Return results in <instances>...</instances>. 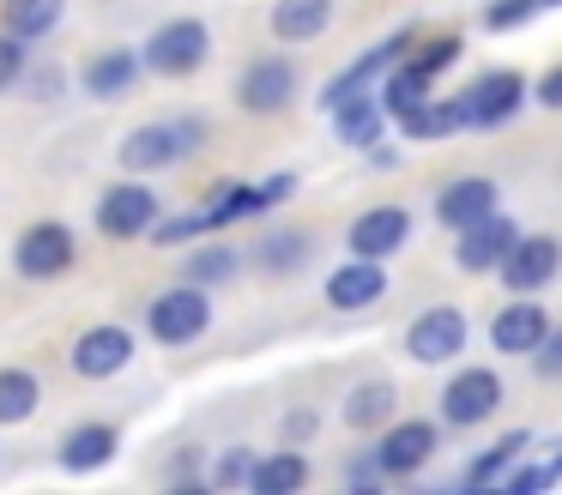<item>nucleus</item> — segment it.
Wrapping results in <instances>:
<instances>
[{"mask_svg":"<svg viewBox=\"0 0 562 495\" xmlns=\"http://www.w3.org/2000/svg\"><path fill=\"white\" fill-rule=\"evenodd\" d=\"M206 121L200 115H170V121H146V127H134L122 139V169L127 176H146V169H170L182 164V157H194L200 145H206Z\"/></svg>","mask_w":562,"mask_h":495,"instance_id":"f257e3e1","label":"nucleus"},{"mask_svg":"<svg viewBox=\"0 0 562 495\" xmlns=\"http://www.w3.org/2000/svg\"><path fill=\"white\" fill-rule=\"evenodd\" d=\"M526 109V79L514 67H496V72H477L472 85L460 91V115L472 133H496L508 127L514 115Z\"/></svg>","mask_w":562,"mask_h":495,"instance_id":"f03ea898","label":"nucleus"},{"mask_svg":"<svg viewBox=\"0 0 562 495\" xmlns=\"http://www.w3.org/2000/svg\"><path fill=\"white\" fill-rule=\"evenodd\" d=\"M139 55H146V72H158V79H188V72L206 67L212 31L200 19H170V24H158V31L146 36Z\"/></svg>","mask_w":562,"mask_h":495,"instance_id":"7ed1b4c3","label":"nucleus"},{"mask_svg":"<svg viewBox=\"0 0 562 495\" xmlns=\"http://www.w3.org/2000/svg\"><path fill=\"white\" fill-rule=\"evenodd\" d=\"M146 326H151V338H158V345H194V338L212 326L206 284H176V290H164V296H151Z\"/></svg>","mask_w":562,"mask_h":495,"instance_id":"20e7f679","label":"nucleus"},{"mask_svg":"<svg viewBox=\"0 0 562 495\" xmlns=\"http://www.w3.org/2000/svg\"><path fill=\"white\" fill-rule=\"evenodd\" d=\"M508 398L496 369H460L448 386H441V423L448 429H477V423L496 417V405Z\"/></svg>","mask_w":562,"mask_h":495,"instance_id":"39448f33","label":"nucleus"},{"mask_svg":"<svg viewBox=\"0 0 562 495\" xmlns=\"http://www.w3.org/2000/svg\"><path fill=\"white\" fill-rule=\"evenodd\" d=\"M465 338H472L465 314L453 308V302H441V308H424L412 326H405V357L424 362V369H441V362H453L465 350Z\"/></svg>","mask_w":562,"mask_h":495,"instance_id":"423d86ee","label":"nucleus"},{"mask_svg":"<svg viewBox=\"0 0 562 495\" xmlns=\"http://www.w3.org/2000/svg\"><path fill=\"white\" fill-rule=\"evenodd\" d=\"M412 48H417V31H412V24H405V31H393L387 43H375V48H369V55H357V60H351V67H345V72H333V79L321 85V109H327V115H333V109H339L345 97L369 91V85H375L381 72L393 67V60H405V55H412Z\"/></svg>","mask_w":562,"mask_h":495,"instance_id":"0eeeda50","label":"nucleus"},{"mask_svg":"<svg viewBox=\"0 0 562 495\" xmlns=\"http://www.w3.org/2000/svg\"><path fill=\"white\" fill-rule=\"evenodd\" d=\"M436 447H441V429H436V423L405 417V423H387V429H381L375 465H381V477H417V471L436 459Z\"/></svg>","mask_w":562,"mask_h":495,"instance_id":"6e6552de","label":"nucleus"},{"mask_svg":"<svg viewBox=\"0 0 562 495\" xmlns=\"http://www.w3.org/2000/svg\"><path fill=\"white\" fill-rule=\"evenodd\" d=\"M151 224H158V193H151L146 181H115V188H103V200H98V229H103L110 241L151 236Z\"/></svg>","mask_w":562,"mask_h":495,"instance_id":"1a4fd4ad","label":"nucleus"},{"mask_svg":"<svg viewBox=\"0 0 562 495\" xmlns=\"http://www.w3.org/2000/svg\"><path fill=\"white\" fill-rule=\"evenodd\" d=\"M514 241H520V224H514L508 212H490L477 217V224L460 229V248H453V266L460 272H502V260L514 254Z\"/></svg>","mask_w":562,"mask_h":495,"instance_id":"9d476101","label":"nucleus"},{"mask_svg":"<svg viewBox=\"0 0 562 495\" xmlns=\"http://www.w3.org/2000/svg\"><path fill=\"white\" fill-rule=\"evenodd\" d=\"M74 254H79L74 229L55 224V217L31 224L25 236L13 241V266H19V278H61L67 266H74Z\"/></svg>","mask_w":562,"mask_h":495,"instance_id":"9b49d317","label":"nucleus"},{"mask_svg":"<svg viewBox=\"0 0 562 495\" xmlns=\"http://www.w3.org/2000/svg\"><path fill=\"white\" fill-rule=\"evenodd\" d=\"M296 97V67L284 55H260L243 67V79H236V103L248 109V115H279V109H291Z\"/></svg>","mask_w":562,"mask_h":495,"instance_id":"f8f14e48","label":"nucleus"},{"mask_svg":"<svg viewBox=\"0 0 562 495\" xmlns=\"http://www.w3.org/2000/svg\"><path fill=\"white\" fill-rule=\"evenodd\" d=\"M67 362H74L79 381H110V374H122L134 362V333L127 326H86L74 338V350H67Z\"/></svg>","mask_w":562,"mask_h":495,"instance_id":"ddd939ff","label":"nucleus"},{"mask_svg":"<svg viewBox=\"0 0 562 495\" xmlns=\"http://www.w3.org/2000/svg\"><path fill=\"white\" fill-rule=\"evenodd\" d=\"M405 241H412V212H405V205H369V212L351 217V229H345V248L363 254V260H393Z\"/></svg>","mask_w":562,"mask_h":495,"instance_id":"4468645a","label":"nucleus"},{"mask_svg":"<svg viewBox=\"0 0 562 495\" xmlns=\"http://www.w3.org/2000/svg\"><path fill=\"white\" fill-rule=\"evenodd\" d=\"M557 272H562V241L557 236H520V241H514V254L502 260V284H508L514 296L544 290Z\"/></svg>","mask_w":562,"mask_h":495,"instance_id":"2eb2a0df","label":"nucleus"},{"mask_svg":"<svg viewBox=\"0 0 562 495\" xmlns=\"http://www.w3.org/2000/svg\"><path fill=\"white\" fill-rule=\"evenodd\" d=\"M296 193V176H272V181H255V188H224L218 200L200 212V224H206V236L212 229H224V224H243V217H260L267 205H279V200H291Z\"/></svg>","mask_w":562,"mask_h":495,"instance_id":"dca6fc26","label":"nucleus"},{"mask_svg":"<svg viewBox=\"0 0 562 495\" xmlns=\"http://www.w3.org/2000/svg\"><path fill=\"white\" fill-rule=\"evenodd\" d=\"M381 296H387V272H381V260L351 254L345 266L327 272V302L339 314H357V308H369V302H381Z\"/></svg>","mask_w":562,"mask_h":495,"instance_id":"f3484780","label":"nucleus"},{"mask_svg":"<svg viewBox=\"0 0 562 495\" xmlns=\"http://www.w3.org/2000/svg\"><path fill=\"white\" fill-rule=\"evenodd\" d=\"M550 333V314L538 308V302H502L496 320H490V345L502 350V357H532L538 345H544Z\"/></svg>","mask_w":562,"mask_h":495,"instance_id":"a211bd4d","label":"nucleus"},{"mask_svg":"<svg viewBox=\"0 0 562 495\" xmlns=\"http://www.w3.org/2000/svg\"><path fill=\"white\" fill-rule=\"evenodd\" d=\"M490 212H502V188L490 176H460V181H448V188L436 193V217L448 229H465V224H477V217H490Z\"/></svg>","mask_w":562,"mask_h":495,"instance_id":"6ab92c4d","label":"nucleus"},{"mask_svg":"<svg viewBox=\"0 0 562 495\" xmlns=\"http://www.w3.org/2000/svg\"><path fill=\"white\" fill-rule=\"evenodd\" d=\"M387 103L381 97H369V91H357V97H345L339 109H333V133H339L345 145H357V151H375V139H381V127H387Z\"/></svg>","mask_w":562,"mask_h":495,"instance_id":"aec40b11","label":"nucleus"},{"mask_svg":"<svg viewBox=\"0 0 562 495\" xmlns=\"http://www.w3.org/2000/svg\"><path fill=\"white\" fill-rule=\"evenodd\" d=\"M139 72H146V55H134V48H103V55L86 60V97L110 103V97L134 91Z\"/></svg>","mask_w":562,"mask_h":495,"instance_id":"412c9836","label":"nucleus"},{"mask_svg":"<svg viewBox=\"0 0 562 495\" xmlns=\"http://www.w3.org/2000/svg\"><path fill=\"white\" fill-rule=\"evenodd\" d=\"M460 127H465V115H460V97H424V103H412V109L400 115V133H405V139H417V145L453 139Z\"/></svg>","mask_w":562,"mask_h":495,"instance_id":"4be33fe9","label":"nucleus"},{"mask_svg":"<svg viewBox=\"0 0 562 495\" xmlns=\"http://www.w3.org/2000/svg\"><path fill=\"white\" fill-rule=\"evenodd\" d=\"M115 447H122L115 423H79V429H67V441H61V465L67 471H103L115 459Z\"/></svg>","mask_w":562,"mask_h":495,"instance_id":"5701e85b","label":"nucleus"},{"mask_svg":"<svg viewBox=\"0 0 562 495\" xmlns=\"http://www.w3.org/2000/svg\"><path fill=\"white\" fill-rule=\"evenodd\" d=\"M267 24H272L279 43H315V36L333 24V0H279Z\"/></svg>","mask_w":562,"mask_h":495,"instance_id":"b1692460","label":"nucleus"},{"mask_svg":"<svg viewBox=\"0 0 562 495\" xmlns=\"http://www.w3.org/2000/svg\"><path fill=\"white\" fill-rule=\"evenodd\" d=\"M526 447H532V435L508 429L496 447H490V453H477L472 465H465V490H502V483H508V471H514V459H520Z\"/></svg>","mask_w":562,"mask_h":495,"instance_id":"393cba45","label":"nucleus"},{"mask_svg":"<svg viewBox=\"0 0 562 495\" xmlns=\"http://www.w3.org/2000/svg\"><path fill=\"white\" fill-rule=\"evenodd\" d=\"M308 483V459L291 453V447H279V453L255 459V477H248V490L255 495H296Z\"/></svg>","mask_w":562,"mask_h":495,"instance_id":"a878e982","label":"nucleus"},{"mask_svg":"<svg viewBox=\"0 0 562 495\" xmlns=\"http://www.w3.org/2000/svg\"><path fill=\"white\" fill-rule=\"evenodd\" d=\"M393 410H400V393H393L387 381H363V386H351V398H345V423L351 429H387L393 423Z\"/></svg>","mask_w":562,"mask_h":495,"instance_id":"bb28decb","label":"nucleus"},{"mask_svg":"<svg viewBox=\"0 0 562 495\" xmlns=\"http://www.w3.org/2000/svg\"><path fill=\"white\" fill-rule=\"evenodd\" d=\"M308 254H315V236H308V229H272L255 248V266L260 272H303Z\"/></svg>","mask_w":562,"mask_h":495,"instance_id":"cd10ccee","label":"nucleus"},{"mask_svg":"<svg viewBox=\"0 0 562 495\" xmlns=\"http://www.w3.org/2000/svg\"><path fill=\"white\" fill-rule=\"evenodd\" d=\"M67 0H0V19H7V31L25 36V43H37V36H49L55 24H61Z\"/></svg>","mask_w":562,"mask_h":495,"instance_id":"c85d7f7f","label":"nucleus"},{"mask_svg":"<svg viewBox=\"0 0 562 495\" xmlns=\"http://www.w3.org/2000/svg\"><path fill=\"white\" fill-rule=\"evenodd\" d=\"M43 405V381L31 369H0V423H25Z\"/></svg>","mask_w":562,"mask_h":495,"instance_id":"c756f323","label":"nucleus"},{"mask_svg":"<svg viewBox=\"0 0 562 495\" xmlns=\"http://www.w3.org/2000/svg\"><path fill=\"white\" fill-rule=\"evenodd\" d=\"M429 79H436V72H424V67H417L412 55H405L400 67L387 72V85H381V103H387V115L400 121V115H405V109H412V103H424V97H429Z\"/></svg>","mask_w":562,"mask_h":495,"instance_id":"7c9ffc66","label":"nucleus"},{"mask_svg":"<svg viewBox=\"0 0 562 495\" xmlns=\"http://www.w3.org/2000/svg\"><path fill=\"white\" fill-rule=\"evenodd\" d=\"M182 272H188V284H224V278H236L243 272V248H224V241H206V248H194L182 260Z\"/></svg>","mask_w":562,"mask_h":495,"instance_id":"2f4dec72","label":"nucleus"},{"mask_svg":"<svg viewBox=\"0 0 562 495\" xmlns=\"http://www.w3.org/2000/svg\"><path fill=\"white\" fill-rule=\"evenodd\" d=\"M532 12H544V0H490V7H484V31H520Z\"/></svg>","mask_w":562,"mask_h":495,"instance_id":"473e14b6","label":"nucleus"},{"mask_svg":"<svg viewBox=\"0 0 562 495\" xmlns=\"http://www.w3.org/2000/svg\"><path fill=\"white\" fill-rule=\"evenodd\" d=\"M460 55H465V36H453V31L436 36V43H424V48H412V60H417L424 72H448Z\"/></svg>","mask_w":562,"mask_h":495,"instance_id":"72a5a7b5","label":"nucleus"},{"mask_svg":"<svg viewBox=\"0 0 562 495\" xmlns=\"http://www.w3.org/2000/svg\"><path fill=\"white\" fill-rule=\"evenodd\" d=\"M557 477H562V453H557V459H544V465H520V471H508V483H502V490H508V495H532V490H550Z\"/></svg>","mask_w":562,"mask_h":495,"instance_id":"f704fd0d","label":"nucleus"},{"mask_svg":"<svg viewBox=\"0 0 562 495\" xmlns=\"http://www.w3.org/2000/svg\"><path fill=\"white\" fill-rule=\"evenodd\" d=\"M532 369H538V381H562V326L544 333V345L532 350Z\"/></svg>","mask_w":562,"mask_h":495,"instance_id":"c9c22d12","label":"nucleus"},{"mask_svg":"<svg viewBox=\"0 0 562 495\" xmlns=\"http://www.w3.org/2000/svg\"><path fill=\"white\" fill-rule=\"evenodd\" d=\"M255 477V459L248 453H224L218 465H212V483H218V490H231V483H248Z\"/></svg>","mask_w":562,"mask_h":495,"instance_id":"e433bc0d","label":"nucleus"},{"mask_svg":"<svg viewBox=\"0 0 562 495\" xmlns=\"http://www.w3.org/2000/svg\"><path fill=\"white\" fill-rule=\"evenodd\" d=\"M19 72H25V36H0V85H13Z\"/></svg>","mask_w":562,"mask_h":495,"instance_id":"4c0bfd02","label":"nucleus"},{"mask_svg":"<svg viewBox=\"0 0 562 495\" xmlns=\"http://www.w3.org/2000/svg\"><path fill=\"white\" fill-rule=\"evenodd\" d=\"M532 97H538V103H544V109H562V67H550L544 79L532 85Z\"/></svg>","mask_w":562,"mask_h":495,"instance_id":"58836bf2","label":"nucleus"},{"mask_svg":"<svg viewBox=\"0 0 562 495\" xmlns=\"http://www.w3.org/2000/svg\"><path fill=\"white\" fill-rule=\"evenodd\" d=\"M284 435H291V441H296V435H315V410H296V417L284 423Z\"/></svg>","mask_w":562,"mask_h":495,"instance_id":"ea45409f","label":"nucleus"},{"mask_svg":"<svg viewBox=\"0 0 562 495\" xmlns=\"http://www.w3.org/2000/svg\"><path fill=\"white\" fill-rule=\"evenodd\" d=\"M544 7H562V0H544Z\"/></svg>","mask_w":562,"mask_h":495,"instance_id":"a19ab883","label":"nucleus"}]
</instances>
